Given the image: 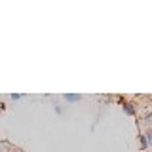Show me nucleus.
Wrapping results in <instances>:
<instances>
[{"label": "nucleus", "instance_id": "obj_1", "mask_svg": "<svg viewBox=\"0 0 152 152\" xmlns=\"http://www.w3.org/2000/svg\"><path fill=\"white\" fill-rule=\"evenodd\" d=\"M122 107H124V110H126L127 116H135V114H137L135 104H133V103H122Z\"/></svg>", "mask_w": 152, "mask_h": 152}, {"label": "nucleus", "instance_id": "obj_2", "mask_svg": "<svg viewBox=\"0 0 152 152\" xmlns=\"http://www.w3.org/2000/svg\"><path fill=\"white\" fill-rule=\"evenodd\" d=\"M63 97H65V99H66V101H69V103H78L80 99H82V95H74V93H65Z\"/></svg>", "mask_w": 152, "mask_h": 152}, {"label": "nucleus", "instance_id": "obj_3", "mask_svg": "<svg viewBox=\"0 0 152 152\" xmlns=\"http://www.w3.org/2000/svg\"><path fill=\"white\" fill-rule=\"evenodd\" d=\"M139 141H141V148L145 150L146 146H148V141H146V137H145V135H139Z\"/></svg>", "mask_w": 152, "mask_h": 152}, {"label": "nucleus", "instance_id": "obj_4", "mask_svg": "<svg viewBox=\"0 0 152 152\" xmlns=\"http://www.w3.org/2000/svg\"><path fill=\"white\" fill-rule=\"evenodd\" d=\"M12 99H13V101H19V99H21V95H19V93H13Z\"/></svg>", "mask_w": 152, "mask_h": 152}, {"label": "nucleus", "instance_id": "obj_5", "mask_svg": "<svg viewBox=\"0 0 152 152\" xmlns=\"http://www.w3.org/2000/svg\"><path fill=\"white\" fill-rule=\"evenodd\" d=\"M0 152H4V150H0Z\"/></svg>", "mask_w": 152, "mask_h": 152}]
</instances>
